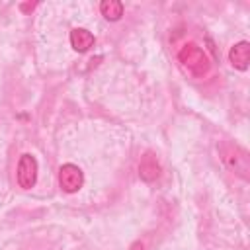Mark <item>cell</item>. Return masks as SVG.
<instances>
[{
    "mask_svg": "<svg viewBox=\"0 0 250 250\" xmlns=\"http://www.w3.org/2000/svg\"><path fill=\"white\" fill-rule=\"evenodd\" d=\"M221 158L225 162V166L234 172L236 176H240L242 180H248V172H250V162H248V154L232 145V143H223L221 145Z\"/></svg>",
    "mask_w": 250,
    "mask_h": 250,
    "instance_id": "7a4b0ae2",
    "label": "cell"
},
{
    "mask_svg": "<svg viewBox=\"0 0 250 250\" xmlns=\"http://www.w3.org/2000/svg\"><path fill=\"white\" fill-rule=\"evenodd\" d=\"M139 176L143 182H154L160 176V164L152 150H146L139 160Z\"/></svg>",
    "mask_w": 250,
    "mask_h": 250,
    "instance_id": "5b68a950",
    "label": "cell"
},
{
    "mask_svg": "<svg viewBox=\"0 0 250 250\" xmlns=\"http://www.w3.org/2000/svg\"><path fill=\"white\" fill-rule=\"evenodd\" d=\"M229 61L236 70H246L250 64V43L248 41L234 43L229 51Z\"/></svg>",
    "mask_w": 250,
    "mask_h": 250,
    "instance_id": "8992f818",
    "label": "cell"
},
{
    "mask_svg": "<svg viewBox=\"0 0 250 250\" xmlns=\"http://www.w3.org/2000/svg\"><path fill=\"white\" fill-rule=\"evenodd\" d=\"M59 186L66 193H76L84 186V172L72 162L62 164L59 168Z\"/></svg>",
    "mask_w": 250,
    "mask_h": 250,
    "instance_id": "3957f363",
    "label": "cell"
},
{
    "mask_svg": "<svg viewBox=\"0 0 250 250\" xmlns=\"http://www.w3.org/2000/svg\"><path fill=\"white\" fill-rule=\"evenodd\" d=\"M178 62L182 70L191 78H205L211 70V61L205 51L195 43H184L178 51Z\"/></svg>",
    "mask_w": 250,
    "mask_h": 250,
    "instance_id": "6da1fadb",
    "label": "cell"
},
{
    "mask_svg": "<svg viewBox=\"0 0 250 250\" xmlns=\"http://www.w3.org/2000/svg\"><path fill=\"white\" fill-rule=\"evenodd\" d=\"M16 178H18V186L21 189H31L35 186V182H37V160H35L33 154L25 152V154L20 156Z\"/></svg>",
    "mask_w": 250,
    "mask_h": 250,
    "instance_id": "277c9868",
    "label": "cell"
},
{
    "mask_svg": "<svg viewBox=\"0 0 250 250\" xmlns=\"http://www.w3.org/2000/svg\"><path fill=\"white\" fill-rule=\"evenodd\" d=\"M94 35L88 31V29H84V27H74L72 31H70V45H72V49L74 51H78V53H86L92 45H94Z\"/></svg>",
    "mask_w": 250,
    "mask_h": 250,
    "instance_id": "52a82bcc",
    "label": "cell"
},
{
    "mask_svg": "<svg viewBox=\"0 0 250 250\" xmlns=\"http://www.w3.org/2000/svg\"><path fill=\"white\" fill-rule=\"evenodd\" d=\"M129 250H146V248H145V244H143L141 240H135V242L129 246Z\"/></svg>",
    "mask_w": 250,
    "mask_h": 250,
    "instance_id": "9c48e42d",
    "label": "cell"
},
{
    "mask_svg": "<svg viewBox=\"0 0 250 250\" xmlns=\"http://www.w3.org/2000/svg\"><path fill=\"white\" fill-rule=\"evenodd\" d=\"M100 12L107 21H117L123 16V2H119V0H104L100 4Z\"/></svg>",
    "mask_w": 250,
    "mask_h": 250,
    "instance_id": "ba28073f",
    "label": "cell"
}]
</instances>
